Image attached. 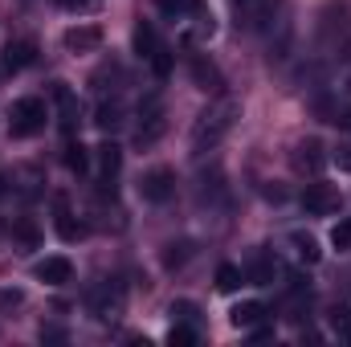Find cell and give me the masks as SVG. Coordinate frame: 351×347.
Instances as JSON below:
<instances>
[{"mask_svg": "<svg viewBox=\"0 0 351 347\" xmlns=\"http://www.w3.org/2000/svg\"><path fill=\"white\" fill-rule=\"evenodd\" d=\"M237 115H241V102H237V98H229V94H221L217 102H208V106L200 110V119L192 123V152H196V156L213 152V147L233 131Z\"/></svg>", "mask_w": 351, "mask_h": 347, "instance_id": "cell-1", "label": "cell"}, {"mask_svg": "<svg viewBox=\"0 0 351 347\" xmlns=\"http://www.w3.org/2000/svg\"><path fill=\"white\" fill-rule=\"evenodd\" d=\"M168 131V115H164V102L156 98V94H147L143 102H139V127H135V143L139 147H152V143H160V135Z\"/></svg>", "mask_w": 351, "mask_h": 347, "instance_id": "cell-2", "label": "cell"}, {"mask_svg": "<svg viewBox=\"0 0 351 347\" xmlns=\"http://www.w3.org/2000/svg\"><path fill=\"white\" fill-rule=\"evenodd\" d=\"M45 119H49V110H45L41 98H21V102H12V135H16V139H29V135L45 131Z\"/></svg>", "mask_w": 351, "mask_h": 347, "instance_id": "cell-3", "label": "cell"}, {"mask_svg": "<svg viewBox=\"0 0 351 347\" xmlns=\"http://www.w3.org/2000/svg\"><path fill=\"white\" fill-rule=\"evenodd\" d=\"M172 192H176L172 168H152V172L139 180V196H143L147 204H164V200H172Z\"/></svg>", "mask_w": 351, "mask_h": 347, "instance_id": "cell-4", "label": "cell"}, {"mask_svg": "<svg viewBox=\"0 0 351 347\" xmlns=\"http://www.w3.org/2000/svg\"><path fill=\"white\" fill-rule=\"evenodd\" d=\"M302 208H306L311 217H331V213H339V188H331V184H306Z\"/></svg>", "mask_w": 351, "mask_h": 347, "instance_id": "cell-5", "label": "cell"}, {"mask_svg": "<svg viewBox=\"0 0 351 347\" xmlns=\"http://www.w3.org/2000/svg\"><path fill=\"white\" fill-rule=\"evenodd\" d=\"M37 41L33 37H16V41H8L4 45V70L8 74H21V70H29L33 62H37Z\"/></svg>", "mask_w": 351, "mask_h": 347, "instance_id": "cell-6", "label": "cell"}, {"mask_svg": "<svg viewBox=\"0 0 351 347\" xmlns=\"http://www.w3.org/2000/svg\"><path fill=\"white\" fill-rule=\"evenodd\" d=\"M90 311H94V319H114V315H123V290L114 286V282H102L94 294H90Z\"/></svg>", "mask_w": 351, "mask_h": 347, "instance_id": "cell-7", "label": "cell"}, {"mask_svg": "<svg viewBox=\"0 0 351 347\" xmlns=\"http://www.w3.org/2000/svg\"><path fill=\"white\" fill-rule=\"evenodd\" d=\"M53 102H58V115H62V131H66V135H74V131H78V119H82L78 94L66 86V82H58V86H53Z\"/></svg>", "mask_w": 351, "mask_h": 347, "instance_id": "cell-8", "label": "cell"}, {"mask_svg": "<svg viewBox=\"0 0 351 347\" xmlns=\"http://www.w3.org/2000/svg\"><path fill=\"white\" fill-rule=\"evenodd\" d=\"M323 164H327V152H323L319 139H302V143L294 147V168H298V172L319 176L323 172Z\"/></svg>", "mask_w": 351, "mask_h": 347, "instance_id": "cell-9", "label": "cell"}, {"mask_svg": "<svg viewBox=\"0 0 351 347\" xmlns=\"http://www.w3.org/2000/svg\"><path fill=\"white\" fill-rule=\"evenodd\" d=\"M66 49L70 53H94L98 45H102V29L98 25H74V29H66Z\"/></svg>", "mask_w": 351, "mask_h": 347, "instance_id": "cell-10", "label": "cell"}, {"mask_svg": "<svg viewBox=\"0 0 351 347\" xmlns=\"http://www.w3.org/2000/svg\"><path fill=\"white\" fill-rule=\"evenodd\" d=\"M33 274L45 282V286H66L70 278H74V261L70 258H45L33 265Z\"/></svg>", "mask_w": 351, "mask_h": 347, "instance_id": "cell-11", "label": "cell"}, {"mask_svg": "<svg viewBox=\"0 0 351 347\" xmlns=\"http://www.w3.org/2000/svg\"><path fill=\"white\" fill-rule=\"evenodd\" d=\"M188 70H192V82H196L200 90H221V86H225L221 70H217L204 53H192V66H188Z\"/></svg>", "mask_w": 351, "mask_h": 347, "instance_id": "cell-12", "label": "cell"}, {"mask_svg": "<svg viewBox=\"0 0 351 347\" xmlns=\"http://www.w3.org/2000/svg\"><path fill=\"white\" fill-rule=\"evenodd\" d=\"M123 115H127V110H123V102H119V98H102V102H98V110H94V127L110 135V131H119V127H123Z\"/></svg>", "mask_w": 351, "mask_h": 347, "instance_id": "cell-13", "label": "cell"}, {"mask_svg": "<svg viewBox=\"0 0 351 347\" xmlns=\"http://www.w3.org/2000/svg\"><path fill=\"white\" fill-rule=\"evenodd\" d=\"M265 315H269L265 302H254V298H250V302H237V307L229 311V323H233V327H258Z\"/></svg>", "mask_w": 351, "mask_h": 347, "instance_id": "cell-14", "label": "cell"}, {"mask_svg": "<svg viewBox=\"0 0 351 347\" xmlns=\"http://www.w3.org/2000/svg\"><path fill=\"white\" fill-rule=\"evenodd\" d=\"M119 168H123V147H119V143H110V139H106V143H102V147H98V172H102V180H106V184H110V180H114V176H119Z\"/></svg>", "mask_w": 351, "mask_h": 347, "instance_id": "cell-15", "label": "cell"}, {"mask_svg": "<svg viewBox=\"0 0 351 347\" xmlns=\"http://www.w3.org/2000/svg\"><path fill=\"white\" fill-rule=\"evenodd\" d=\"M290 246H294V258L306 261V265H319V258H323V250L311 233H290Z\"/></svg>", "mask_w": 351, "mask_h": 347, "instance_id": "cell-16", "label": "cell"}, {"mask_svg": "<svg viewBox=\"0 0 351 347\" xmlns=\"http://www.w3.org/2000/svg\"><path fill=\"white\" fill-rule=\"evenodd\" d=\"M156 49H160V41H156L152 21H139V25H135V53H139V58H152Z\"/></svg>", "mask_w": 351, "mask_h": 347, "instance_id": "cell-17", "label": "cell"}, {"mask_svg": "<svg viewBox=\"0 0 351 347\" xmlns=\"http://www.w3.org/2000/svg\"><path fill=\"white\" fill-rule=\"evenodd\" d=\"M66 168L74 176H86L90 172V152L82 143H66Z\"/></svg>", "mask_w": 351, "mask_h": 347, "instance_id": "cell-18", "label": "cell"}, {"mask_svg": "<svg viewBox=\"0 0 351 347\" xmlns=\"http://www.w3.org/2000/svg\"><path fill=\"white\" fill-rule=\"evenodd\" d=\"M245 274H250V282H258V286H269V282H274V274H278V261H274V258H258L254 265H250V270H245Z\"/></svg>", "mask_w": 351, "mask_h": 347, "instance_id": "cell-19", "label": "cell"}, {"mask_svg": "<svg viewBox=\"0 0 351 347\" xmlns=\"http://www.w3.org/2000/svg\"><path fill=\"white\" fill-rule=\"evenodd\" d=\"M58 237H62V241H82V237H86V225L74 221L70 213H62V217H58Z\"/></svg>", "mask_w": 351, "mask_h": 347, "instance_id": "cell-20", "label": "cell"}, {"mask_svg": "<svg viewBox=\"0 0 351 347\" xmlns=\"http://www.w3.org/2000/svg\"><path fill=\"white\" fill-rule=\"evenodd\" d=\"M241 278H245V274H241L237 265H229V261H225V265L217 270V290H225V294H233V290L241 286Z\"/></svg>", "mask_w": 351, "mask_h": 347, "instance_id": "cell-21", "label": "cell"}, {"mask_svg": "<svg viewBox=\"0 0 351 347\" xmlns=\"http://www.w3.org/2000/svg\"><path fill=\"white\" fill-rule=\"evenodd\" d=\"M12 237L25 241V246H37V241H41V229H37L29 217H21V221H12Z\"/></svg>", "mask_w": 351, "mask_h": 347, "instance_id": "cell-22", "label": "cell"}, {"mask_svg": "<svg viewBox=\"0 0 351 347\" xmlns=\"http://www.w3.org/2000/svg\"><path fill=\"white\" fill-rule=\"evenodd\" d=\"M160 8H164L168 16H188V12L200 8V0H160Z\"/></svg>", "mask_w": 351, "mask_h": 347, "instance_id": "cell-23", "label": "cell"}, {"mask_svg": "<svg viewBox=\"0 0 351 347\" xmlns=\"http://www.w3.org/2000/svg\"><path fill=\"white\" fill-rule=\"evenodd\" d=\"M25 302V290L21 286H0V311H16Z\"/></svg>", "mask_w": 351, "mask_h": 347, "instance_id": "cell-24", "label": "cell"}, {"mask_svg": "<svg viewBox=\"0 0 351 347\" xmlns=\"http://www.w3.org/2000/svg\"><path fill=\"white\" fill-rule=\"evenodd\" d=\"M331 246L343 254V250H351V221H339L335 229H331Z\"/></svg>", "mask_w": 351, "mask_h": 347, "instance_id": "cell-25", "label": "cell"}, {"mask_svg": "<svg viewBox=\"0 0 351 347\" xmlns=\"http://www.w3.org/2000/svg\"><path fill=\"white\" fill-rule=\"evenodd\" d=\"M168 344H172V347H188V344H196V331H192V327H184V323H176L172 331H168Z\"/></svg>", "mask_w": 351, "mask_h": 347, "instance_id": "cell-26", "label": "cell"}, {"mask_svg": "<svg viewBox=\"0 0 351 347\" xmlns=\"http://www.w3.org/2000/svg\"><path fill=\"white\" fill-rule=\"evenodd\" d=\"M331 327H335L339 335H351V307H335V311H331Z\"/></svg>", "mask_w": 351, "mask_h": 347, "instance_id": "cell-27", "label": "cell"}, {"mask_svg": "<svg viewBox=\"0 0 351 347\" xmlns=\"http://www.w3.org/2000/svg\"><path fill=\"white\" fill-rule=\"evenodd\" d=\"M184 261H188V246H184V241H180V246H168V250H164V265H168V270L184 265Z\"/></svg>", "mask_w": 351, "mask_h": 347, "instance_id": "cell-28", "label": "cell"}, {"mask_svg": "<svg viewBox=\"0 0 351 347\" xmlns=\"http://www.w3.org/2000/svg\"><path fill=\"white\" fill-rule=\"evenodd\" d=\"M152 70H156V78H168V74H172V53L156 49V53H152Z\"/></svg>", "mask_w": 351, "mask_h": 347, "instance_id": "cell-29", "label": "cell"}, {"mask_svg": "<svg viewBox=\"0 0 351 347\" xmlns=\"http://www.w3.org/2000/svg\"><path fill=\"white\" fill-rule=\"evenodd\" d=\"M172 315L184 323V319H196V315H200V307H196V302H188V298H180V302H172Z\"/></svg>", "mask_w": 351, "mask_h": 347, "instance_id": "cell-30", "label": "cell"}, {"mask_svg": "<svg viewBox=\"0 0 351 347\" xmlns=\"http://www.w3.org/2000/svg\"><path fill=\"white\" fill-rule=\"evenodd\" d=\"M62 8H70V12H90V8H98V0H58Z\"/></svg>", "mask_w": 351, "mask_h": 347, "instance_id": "cell-31", "label": "cell"}, {"mask_svg": "<svg viewBox=\"0 0 351 347\" xmlns=\"http://www.w3.org/2000/svg\"><path fill=\"white\" fill-rule=\"evenodd\" d=\"M41 339H66V331L62 327H41Z\"/></svg>", "mask_w": 351, "mask_h": 347, "instance_id": "cell-32", "label": "cell"}, {"mask_svg": "<svg viewBox=\"0 0 351 347\" xmlns=\"http://www.w3.org/2000/svg\"><path fill=\"white\" fill-rule=\"evenodd\" d=\"M335 123H339L343 131H351V106H348V110H339V119H335Z\"/></svg>", "mask_w": 351, "mask_h": 347, "instance_id": "cell-33", "label": "cell"}, {"mask_svg": "<svg viewBox=\"0 0 351 347\" xmlns=\"http://www.w3.org/2000/svg\"><path fill=\"white\" fill-rule=\"evenodd\" d=\"M339 168H348V172H351V147H343V156H339Z\"/></svg>", "mask_w": 351, "mask_h": 347, "instance_id": "cell-34", "label": "cell"}, {"mask_svg": "<svg viewBox=\"0 0 351 347\" xmlns=\"http://www.w3.org/2000/svg\"><path fill=\"white\" fill-rule=\"evenodd\" d=\"M0 196H4V176H0Z\"/></svg>", "mask_w": 351, "mask_h": 347, "instance_id": "cell-35", "label": "cell"}]
</instances>
